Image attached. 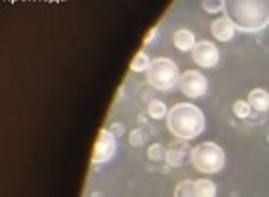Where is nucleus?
<instances>
[{
  "instance_id": "10",
  "label": "nucleus",
  "mask_w": 269,
  "mask_h": 197,
  "mask_svg": "<svg viewBox=\"0 0 269 197\" xmlns=\"http://www.w3.org/2000/svg\"><path fill=\"white\" fill-rule=\"evenodd\" d=\"M248 103L251 108H254L256 111L264 113L269 109V93L266 90H261V88H256L252 90L248 96Z\"/></svg>"
},
{
  "instance_id": "20",
  "label": "nucleus",
  "mask_w": 269,
  "mask_h": 197,
  "mask_svg": "<svg viewBox=\"0 0 269 197\" xmlns=\"http://www.w3.org/2000/svg\"><path fill=\"white\" fill-rule=\"evenodd\" d=\"M114 136H122L125 133V125L123 123H119V122H114L109 125V128H108Z\"/></svg>"
},
{
  "instance_id": "8",
  "label": "nucleus",
  "mask_w": 269,
  "mask_h": 197,
  "mask_svg": "<svg viewBox=\"0 0 269 197\" xmlns=\"http://www.w3.org/2000/svg\"><path fill=\"white\" fill-rule=\"evenodd\" d=\"M211 32L217 41L227 42L230 39H234L235 25L226 17V15H224V17H219V19L211 22Z\"/></svg>"
},
{
  "instance_id": "11",
  "label": "nucleus",
  "mask_w": 269,
  "mask_h": 197,
  "mask_svg": "<svg viewBox=\"0 0 269 197\" xmlns=\"http://www.w3.org/2000/svg\"><path fill=\"white\" fill-rule=\"evenodd\" d=\"M195 192H197V197H216L217 187L212 180L199 179L195 180Z\"/></svg>"
},
{
  "instance_id": "7",
  "label": "nucleus",
  "mask_w": 269,
  "mask_h": 197,
  "mask_svg": "<svg viewBox=\"0 0 269 197\" xmlns=\"http://www.w3.org/2000/svg\"><path fill=\"white\" fill-rule=\"evenodd\" d=\"M192 58L202 68H214V66H217L221 54H219V49L214 42L200 41L195 44L194 51H192Z\"/></svg>"
},
{
  "instance_id": "16",
  "label": "nucleus",
  "mask_w": 269,
  "mask_h": 197,
  "mask_svg": "<svg viewBox=\"0 0 269 197\" xmlns=\"http://www.w3.org/2000/svg\"><path fill=\"white\" fill-rule=\"evenodd\" d=\"M146 155H148V158H150V160H153V162H160V160H165L167 150L163 149L162 144H153V145L148 147Z\"/></svg>"
},
{
  "instance_id": "13",
  "label": "nucleus",
  "mask_w": 269,
  "mask_h": 197,
  "mask_svg": "<svg viewBox=\"0 0 269 197\" xmlns=\"http://www.w3.org/2000/svg\"><path fill=\"white\" fill-rule=\"evenodd\" d=\"M175 197H197L195 192V180H190V179H185L182 182L177 184V187H175Z\"/></svg>"
},
{
  "instance_id": "9",
  "label": "nucleus",
  "mask_w": 269,
  "mask_h": 197,
  "mask_svg": "<svg viewBox=\"0 0 269 197\" xmlns=\"http://www.w3.org/2000/svg\"><path fill=\"white\" fill-rule=\"evenodd\" d=\"M195 36L194 32H190L189 29H178L173 34V46L178 49L180 52H189L194 51L195 47Z\"/></svg>"
},
{
  "instance_id": "12",
  "label": "nucleus",
  "mask_w": 269,
  "mask_h": 197,
  "mask_svg": "<svg viewBox=\"0 0 269 197\" xmlns=\"http://www.w3.org/2000/svg\"><path fill=\"white\" fill-rule=\"evenodd\" d=\"M180 147L184 145H177V147H172V149L167 150V155H165V162L168 163L170 167H180L184 163V158H185V152L180 149Z\"/></svg>"
},
{
  "instance_id": "14",
  "label": "nucleus",
  "mask_w": 269,
  "mask_h": 197,
  "mask_svg": "<svg viewBox=\"0 0 269 197\" xmlns=\"http://www.w3.org/2000/svg\"><path fill=\"white\" fill-rule=\"evenodd\" d=\"M150 64H152L150 58H148L143 51H140V52L135 56L133 61H131L130 69L133 71V73H143V71H148V68H150Z\"/></svg>"
},
{
  "instance_id": "3",
  "label": "nucleus",
  "mask_w": 269,
  "mask_h": 197,
  "mask_svg": "<svg viewBox=\"0 0 269 197\" xmlns=\"http://www.w3.org/2000/svg\"><path fill=\"white\" fill-rule=\"evenodd\" d=\"M190 160L202 174H216L226 165V153L214 142H204L190 152Z\"/></svg>"
},
{
  "instance_id": "19",
  "label": "nucleus",
  "mask_w": 269,
  "mask_h": 197,
  "mask_svg": "<svg viewBox=\"0 0 269 197\" xmlns=\"http://www.w3.org/2000/svg\"><path fill=\"white\" fill-rule=\"evenodd\" d=\"M224 7H226V2H222V0H204V2H202V9H204L207 14L222 12Z\"/></svg>"
},
{
  "instance_id": "2",
  "label": "nucleus",
  "mask_w": 269,
  "mask_h": 197,
  "mask_svg": "<svg viewBox=\"0 0 269 197\" xmlns=\"http://www.w3.org/2000/svg\"><path fill=\"white\" fill-rule=\"evenodd\" d=\"M167 127L180 140H194L205 130V117L192 103H177L168 109Z\"/></svg>"
},
{
  "instance_id": "18",
  "label": "nucleus",
  "mask_w": 269,
  "mask_h": 197,
  "mask_svg": "<svg viewBox=\"0 0 269 197\" xmlns=\"http://www.w3.org/2000/svg\"><path fill=\"white\" fill-rule=\"evenodd\" d=\"M146 140H148V135L141 128L131 130V133H130V145L131 147H143L146 144Z\"/></svg>"
},
{
  "instance_id": "4",
  "label": "nucleus",
  "mask_w": 269,
  "mask_h": 197,
  "mask_svg": "<svg viewBox=\"0 0 269 197\" xmlns=\"http://www.w3.org/2000/svg\"><path fill=\"white\" fill-rule=\"evenodd\" d=\"M178 66L168 58H157L153 59L150 68L146 71V79L153 88L160 91H170L175 86H178L180 81Z\"/></svg>"
},
{
  "instance_id": "1",
  "label": "nucleus",
  "mask_w": 269,
  "mask_h": 197,
  "mask_svg": "<svg viewBox=\"0 0 269 197\" xmlns=\"http://www.w3.org/2000/svg\"><path fill=\"white\" fill-rule=\"evenodd\" d=\"M224 12L241 32H259L269 25V0H227Z\"/></svg>"
},
{
  "instance_id": "6",
  "label": "nucleus",
  "mask_w": 269,
  "mask_h": 197,
  "mask_svg": "<svg viewBox=\"0 0 269 197\" xmlns=\"http://www.w3.org/2000/svg\"><path fill=\"white\" fill-rule=\"evenodd\" d=\"M178 88L185 96L200 98L207 93V78L200 73V71L189 69L180 76Z\"/></svg>"
},
{
  "instance_id": "5",
  "label": "nucleus",
  "mask_w": 269,
  "mask_h": 197,
  "mask_svg": "<svg viewBox=\"0 0 269 197\" xmlns=\"http://www.w3.org/2000/svg\"><path fill=\"white\" fill-rule=\"evenodd\" d=\"M114 153H116V136L108 128H101L93 150V163L95 165L106 163L114 157Z\"/></svg>"
},
{
  "instance_id": "22",
  "label": "nucleus",
  "mask_w": 269,
  "mask_h": 197,
  "mask_svg": "<svg viewBox=\"0 0 269 197\" xmlns=\"http://www.w3.org/2000/svg\"><path fill=\"white\" fill-rule=\"evenodd\" d=\"M267 140H269V136H267Z\"/></svg>"
},
{
  "instance_id": "17",
  "label": "nucleus",
  "mask_w": 269,
  "mask_h": 197,
  "mask_svg": "<svg viewBox=\"0 0 269 197\" xmlns=\"http://www.w3.org/2000/svg\"><path fill=\"white\" fill-rule=\"evenodd\" d=\"M251 105L248 101H244V100H237L232 105V111H234V115L237 118H249V115H251Z\"/></svg>"
},
{
  "instance_id": "21",
  "label": "nucleus",
  "mask_w": 269,
  "mask_h": 197,
  "mask_svg": "<svg viewBox=\"0 0 269 197\" xmlns=\"http://www.w3.org/2000/svg\"><path fill=\"white\" fill-rule=\"evenodd\" d=\"M155 34H157V27H153V29L150 31V34L146 36V39H145V44L148 46V44H152L153 42V37H155Z\"/></svg>"
},
{
  "instance_id": "15",
  "label": "nucleus",
  "mask_w": 269,
  "mask_h": 197,
  "mask_svg": "<svg viewBox=\"0 0 269 197\" xmlns=\"http://www.w3.org/2000/svg\"><path fill=\"white\" fill-rule=\"evenodd\" d=\"M148 115L153 118V120H162L163 117H167L168 111H167V105L160 100H153L148 103Z\"/></svg>"
}]
</instances>
